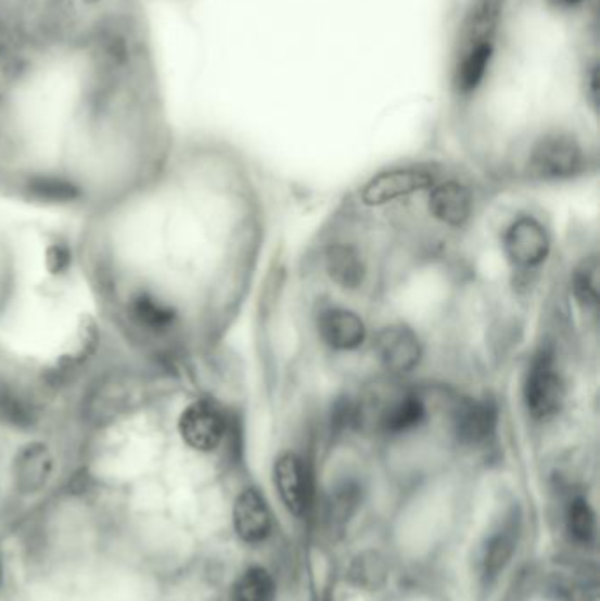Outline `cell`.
Wrapping results in <instances>:
<instances>
[{"instance_id": "obj_1", "label": "cell", "mask_w": 600, "mask_h": 601, "mask_svg": "<svg viewBox=\"0 0 600 601\" xmlns=\"http://www.w3.org/2000/svg\"><path fill=\"white\" fill-rule=\"evenodd\" d=\"M175 139L141 0H73L0 84V200L81 217Z\"/></svg>"}, {"instance_id": "obj_2", "label": "cell", "mask_w": 600, "mask_h": 601, "mask_svg": "<svg viewBox=\"0 0 600 601\" xmlns=\"http://www.w3.org/2000/svg\"><path fill=\"white\" fill-rule=\"evenodd\" d=\"M71 0H0V84L34 42L59 22Z\"/></svg>"}, {"instance_id": "obj_3", "label": "cell", "mask_w": 600, "mask_h": 601, "mask_svg": "<svg viewBox=\"0 0 600 601\" xmlns=\"http://www.w3.org/2000/svg\"><path fill=\"white\" fill-rule=\"evenodd\" d=\"M585 164V143L576 136H549L528 150V171L537 180L571 178Z\"/></svg>"}, {"instance_id": "obj_4", "label": "cell", "mask_w": 600, "mask_h": 601, "mask_svg": "<svg viewBox=\"0 0 600 601\" xmlns=\"http://www.w3.org/2000/svg\"><path fill=\"white\" fill-rule=\"evenodd\" d=\"M562 376L557 371L553 356L540 351L534 357L525 380V402L534 419L546 421L560 412L563 405Z\"/></svg>"}, {"instance_id": "obj_5", "label": "cell", "mask_w": 600, "mask_h": 601, "mask_svg": "<svg viewBox=\"0 0 600 601\" xmlns=\"http://www.w3.org/2000/svg\"><path fill=\"white\" fill-rule=\"evenodd\" d=\"M432 172L421 167H398L390 171L379 172L363 187L361 197L368 206H384L387 203L416 194L433 187Z\"/></svg>"}, {"instance_id": "obj_6", "label": "cell", "mask_w": 600, "mask_h": 601, "mask_svg": "<svg viewBox=\"0 0 600 601\" xmlns=\"http://www.w3.org/2000/svg\"><path fill=\"white\" fill-rule=\"evenodd\" d=\"M503 251L518 268H535L548 257V232L534 218H518L503 236Z\"/></svg>"}, {"instance_id": "obj_7", "label": "cell", "mask_w": 600, "mask_h": 601, "mask_svg": "<svg viewBox=\"0 0 600 601\" xmlns=\"http://www.w3.org/2000/svg\"><path fill=\"white\" fill-rule=\"evenodd\" d=\"M233 526L238 538L245 544H259L270 535L273 526L270 507L259 490L248 487L237 496L233 503Z\"/></svg>"}, {"instance_id": "obj_8", "label": "cell", "mask_w": 600, "mask_h": 601, "mask_svg": "<svg viewBox=\"0 0 600 601\" xmlns=\"http://www.w3.org/2000/svg\"><path fill=\"white\" fill-rule=\"evenodd\" d=\"M379 359L393 373H409L421 359V345L414 331L405 325L382 329L375 340Z\"/></svg>"}, {"instance_id": "obj_9", "label": "cell", "mask_w": 600, "mask_h": 601, "mask_svg": "<svg viewBox=\"0 0 600 601\" xmlns=\"http://www.w3.org/2000/svg\"><path fill=\"white\" fill-rule=\"evenodd\" d=\"M275 487L285 509L294 515H303L308 507L307 468L293 452H285L275 461Z\"/></svg>"}, {"instance_id": "obj_10", "label": "cell", "mask_w": 600, "mask_h": 601, "mask_svg": "<svg viewBox=\"0 0 600 601\" xmlns=\"http://www.w3.org/2000/svg\"><path fill=\"white\" fill-rule=\"evenodd\" d=\"M497 427V408L492 401L463 399L452 412V431L463 444H483Z\"/></svg>"}, {"instance_id": "obj_11", "label": "cell", "mask_w": 600, "mask_h": 601, "mask_svg": "<svg viewBox=\"0 0 600 601\" xmlns=\"http://www.w3.org/2000/svg\"><path fill=\"white\" fill-rule=\"evenodd\" d=\"M319 334L328 347L335 350H356L367 338L363 320L344 308H331L319 317Z\"/></svg>"}, {"instance_id": "obj_12", "label": "cell", "mask_w": 600, "mask_h": 601, "mask_svg": "<svg viewBox=\"0 0 600 601\" xmlns=\"http://www.w3.org/2000/svg\"><path fill=\"white\" fill-rule=\"evenodd\" d=\"M472 212L469 190L457 181H447L430 192V214L446 223L460 227L469 220Z\"/></svg>"}, {"instance_id": "obj_13", "label": "cell", "mask_w": 600, "mask_h": 601, "mask_svg": "<svg viewBox=\"0 0 600 601\" xmlns=\"http://www.w3.org/2000/svg\"><path fill=\"white\" fill-rule=\"evenodd\" d=\"M424 415L426 408L423 401L412 394H405L382 408L379 426L390 435H400L418 427L424 421Z\"/></svg>"}, {"instance_id": "obj_14", "label": "cell", "mask_w": 600, "mask_h": 601, "mask_svg": "<svg viewBox=\"0 0 600 601\" xmlns=\"http://www.w3.org/2000/svg\"><path fill=\"white\" fill-rule=\"evenodd\" d=\"M518 537H520V524H518V519H511L503 524L500 532L489 538L483 555V568L486 577H497L506 568V564L511 561L512 554L516 551Z\"/></svg>"}, {"instance_id": "obj_15", "label": "cell", "mask_w": 600, "mask_h": 601, "mask_svg": "<svg viewBox=\"0 0 600 601\" xmlns=\"http://www.w3.org/2000/svg\"><path fill=\"white\" fill-rule=\"evenodd\" d=\"M327 269L340 287L358 289L363 283L365 264L353 246H333L327 255Z\"/></svg>"}, {"instance_id": "obj_16", "label": "cell", "mask_w": 600, "mask_h": 601, "mask_svg": "<svg viewBox=\"0 0 600 601\" xmlns=\"http://www.w3.org/2000/svg\"><path fill=\"white\" fill-rule=\"evenodd\" d=\"M275 584L265 568L252 566L233 586V601H273Z\"/></svg>"}, {"instance_id": "obj_17", "label": "cell", "mask_w": 600, "mask_h": 601, "mask_svg": "<svg viewBox=\"0 0 600 601\" xmlns=\"http://www.w3.org/2000/svg\"><path fill=\"white\" fill-rule=\"evenodd\" d=\"M573 291L577 303L585 308H596L599 303V263L588 259L574 271Z\"/></svg>"}, {"instance_id": "obj_18", "label": "cell", "mask_w": 600, "mask_h": 601, "mask_svg": "<svg viewBox=\"0 0 600 601\" xmlns=\"http://www.w3.org/2000/svg\"><path fill=\"white\" fill-rule=\"evenodd\" d=\"M567 529L574 540L582 541V544H588L596 538V512L587 500L576 498L573 503L569 504Z\"/></svg>"}, {"instance_id": "obj_19", "label": "cell", "mask_w": 600, "mask_h": 601, "mask_svg": "<svg viewBox=\"0 0 600 601\" xmlns=\"http://www.w3.org/2000/svg\"><path fill=\"white\" fill-rule=\"evenodd\" d=\"M359 500L358 487L347 482L344 486L339 487L335 490V495L331 496L330 510L331 515H342V517H349L350 510L356 507Z\"/></svg>"}, {"instance_id": "obj_20", "label": "cell", "mask_w": 600, "mask_h": 601, "mask_svg": "<svg viewBox=\"0 0 600 601\" xmlns=\"http://www.w3.org/2000/svg\"><path fill=\"white\" fill-rule=\"evenodd\" d=\"M2 578H4V568H2V561H0V584H2Z\"/></svg>"}]
</instances>
